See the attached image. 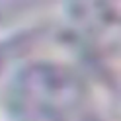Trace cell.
<instances>
[{
  "mask_svg": "<svg viewBox=\"0 0 121 121\" xmlns=\"http://www.w3.org/2000/svg\"><path fill=\"white\" fill-rule=\"evenodd\" d=\"M82 84L70 70L59 65H33L16 78L14 102L39 119L60 121L82 102Z\"/></svg>",
  "mask_w": 121,
  "mask_h": 121,
  "instance_id": "1",
  "label": "cell"
}]
</instances>
